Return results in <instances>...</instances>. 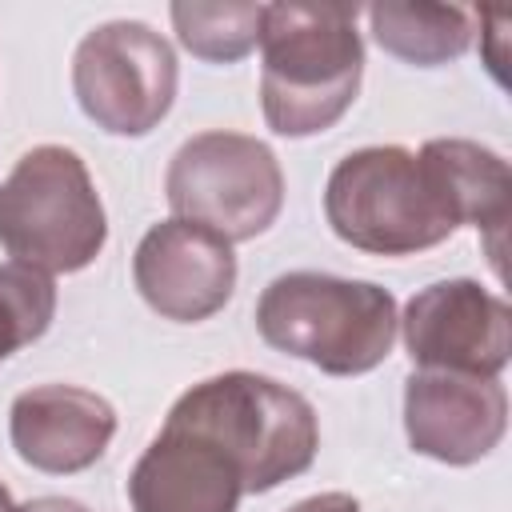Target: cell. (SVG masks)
<instances>
[{"label":"cell","mask_w":512,"mask_h":512,"mask_svg":"<svg viewBox=\"0 0 512 512\" xmlns=\"http://www.w3.org/2000/svg\"><path fill=\"white\" fill-rule=\"evenodd\" d=\"M508 428V392L496 376L428 372L404 380V432L412 452L464 468L484 460Z\"/></svg>","instance_id":"30bf717a"},{"label":"cell","mask_w":512,"mask_h":512,"mask_svg":"<svg viewBox=\"0 0 512 512\" xmlns=\"http://www.w3.org/2000/svg\"><path fill=\"white\" fill-rule=\"evenodd\" d=\"M396 300L372 280L332 272H280L256 300V332L328 376H360L388 360L396 344Z\"/></svg>","instance_id":"3957f363"},{"label":"cell","mask_w":512,"mask_h":512,"mask_svg":"<svg viewBox=\"0 0 512 512\" xmlns=\"http://www.w3.org/2000/svg\"><path fill=\"white\" fill-rule=\"evenodd\" d=\"M16 512H88V508L68 496H36L28 504H16Z\"/></svg>","instance_id":"ac0fdd59"},{"label":"cell","mask_w":512,"mask_h":512,"mask_svg":"<svg viewBox=\"0 0 512 512\" xmlns=\"http://www.w3.org/2000/svg\"><path fill=\"white\" fill-rule=\"evenodd\" d=\"M176 52L144 20L96 24L72 56L80 112L108 136H148L176 100Z\"/></svg>","instance_id":"52a82bcc"},{"label":"cell","mask_w":512,"mask_h":512,"mask_svg":"<svg viewBox=\"0 0 512 512\" xmlns=\"http://www.w3.org/2000/svg\"><path fill=\"white\" fill-rule=\"evenodd\" d=\"M56 316V284L52 276L28 264H0V360L28 348L48 332Z\"/></svg>","instance_id":"2e32d148"},{"label":"cell","mask_w":512,"mask_h":512,"mask_svg":"<svg viewBox=\"0 0 512 512\" xmlns=\"http://www.w3.org/2000/svg\"><path fill=\"white\" fill-rule=\"evenodd\" d=\"M356 4H264L260 108L276 136L328 132L360 92L364 40Z\"/></svg>","instance_id":"6da1fadb"},{"label":"cell","mask_w":512,"mask_h":512,"mask_svg":"<svg viewBox=\"0 0 512 512\" xmlns=\"http://www.w3.org/2000/svg\"><path fill=\"white\" fill-rule=\"evenodd\" d=\"M404 348L416 368L500 376L512 356V312L480 280L456 276L420 288L400 316Z\"/></svg>","instance_id":"ba28073f"},{"label":"cell","mask_w":512,"mask_h":512,"mask_svg":"<svg viewBox=\"0 0 512 512\" xmlns=\"http://www.w3.org/2000/svg\"><path fill=\"white\" fill-rule=\"evenodd\" d=\"M8 436L24 464L48 476L92 468L116 436V408L76 384L24 388L8 408Z\"/></svg>","instance_id":"8fae6325"},{"label":"cell","mask_w":512,"mask_h":512,"mask_svg":"<svg viewBox=\"0 0 512 512\" xmlns=\"http://www.w3.org/2000/svg\"><path fill=\"white\" fill-rule=\"evenodd\" d=\"M324 216L344 244L372 256H412L460 228L432 168L400 144L348 152L328 172Z\"/></svg>","instance_id":"277c9868"},{"label":"cell","mask_w":512,"mask_h":512,"mask_svg":"<svg viewBox=\"0 0 512 512\" xmlns=\"http://www.w3.org/2000/svg\"><path fill=\"white\" fill-rule=\"evenodd\" d=\"M108 240V216L80 152L28 148L0 184V248L44 276L88 268Z\"/></svg>","instance_id":"5b68a950"},{"label":"cell","mask_w":512,"mask_h":512,"mask_svg":"<svg viewBox=\"0 0 512 512\" xmlns=\"http://www.w3.org/2000/svg\"><path fill=\"white\" fill-rule=\"evenodd\" d=\"M0 512H16V504H12V496H8L4 484H0Z\"/></svg>","instance_id":"d6986e66"},{"label":"cell","mask_w":512,"mask_h":512,"mask_svg":"<svg viewBox=\"0 0 512 512\" xmlns=\"http://www.w3.org/2000/svg\"><path fill=\"white\" fill-rule=\"evenodd\" d=\"M132 280L156 316L176 324H200L232 300L236 252L224 236L172 216L140 236L132 256Z\"/></svg>","instance_id":"9c48e42d"},{"label":"cell","mask_w":512,"mask_h":512,"mask_svg":"<svg viewBox=\"0 0 512 512\" xmlns=\"http://www.w3.org/2000/svg\"><path fill=\"white\" fill-rule=\"evenodd\" d=\"M164 424L216 444L236 464L244 496L272 492L308 472L320 448L316 408L296 388L244 368L192 384L168 408Z\"/></svg>","instance_id":"7a4b0ae2"},{"label":"cell","mask_w":512,"mask_h":512,"mask_svg":"<svg viewBox=\"0 0 512 512\" xmlns=\"http://www.w3.org/2000/svg\"><path fill=\"white\" fill-rule=\"evenodd\" d=\"M244 480L236 464L196 432L164 424L128 472L132 512H236Z\"/></svg>","instance_id":"7c38bea8"},{"label":"cell","mask_w":512,"mask_h":512,"mask_svg":"<svg viewBox=\"0 0 512 512\" xmlns=\"http://www.w3.org/2000/svg\"><path fill=\"white\" fill-rule=\"evenodd\" d=\"M284 512H360V500L348 496V492H316V496L296 500V504L284 508Z\"/></svg>","instance_id":"e0dca14e"},{"label":"cell","mask_w":512,"mask_h":512,"mask_svg":"<svg viewBox=\"0 0 512 512\" xmlns=\"http://www.w3.org/2000/svg\"><path fill=\"white\" fill-rule=\"evenodd\" d=\"M472 12L460 4H372L368 24L376 44L416 68H436L468 52L472 44Z\"/></svg>","instance_id":"5bb4252c"},{"label":"cell","mask_w":512,"mask_h":512,"mask_svg":"<svg viewBox=\"0 0 512 512\" xmlns=\"http://www.w3.org/2000/svg\"><path fill=\"white\" fill-rule=\"evenodd\" d=\"M420 160L432 168L456 220L476 224L480 232L492 236V264L500 268V236L508 224V196H512L508 160L500 152H492L476 140H460V136L428 140L420 148Z\"/></svg>","instance_id":"4fadbf2b"},{"label":"cell","mask_w":512,"mask_h":512,"mask_svg":"<svg viewBox=\"0 0 512 512\" xmlns=\"http://www.w3.org/2000/svg\"><path fill=\"white\" fill-rule=\"evenodd\" d=\"M168 208L228 244L256 240L284 208V172L276 152L248 132H196L188 136L164 172Z\"/></svg>","instance_id":"8992f818"},{"label":"cell","mask_w":512,"mask_h":512,"mask_svg":"<svg viewBox=\"0 0 512 512\" xmlns=\"http://www.w3.org/2000/svg\"><path fill=\"white\" fill-rule=\"evenodd\" d=\"M176 40L208 64H236L260 44L264 4H200V0H176L172 8Z\"/></svg>","instance_id":"9a60e30c"}]
</instances>
